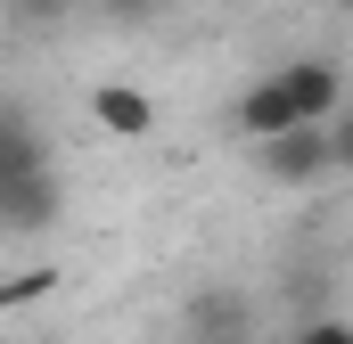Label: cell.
I'll return each instance as SVG.
<instances>
[{
  "instance_id": "6da1fadb",
  "label": "cell",
  "mask_w": 353,
  "mask_h": 344,
  "mask_svg": "<svg viewBox=\"0 0 353 344\" xmlns=\"http://www.w3.org/2000/svg\"><path fill=\"white\" fill-rule=\"evenodd\" d=\"M337 107H345V74L329 66V58H296V66H279L263 74L255 90H239V107H230V123L263 148V140H288V131H312V123H337Z\"/></svg>"
},
{
  "instance_id": "277c9868",
  "label": "cell",
  "mask_w": 353,
  "mask_h": 344,
  "mask_svg": "<svg viewBox=\"0 0 353 344\" xmlns=\"http://www.w3.org/2000/svg\"><path fill=\"white\" fill-rule=\"evenodd\" d=\"M90 123L115 140H157V98L140 83H90Z\"/></svg>"
},
{
  "instance_id": "3957f363",
  "label": "cell",
  "mask_w": 353,
  "mask_h": 344,
  "mask_svg": "<svg viewBox=\"0 0 353 344\" xmlns=\"http://www.w3.org/2000/svg\"><path fill=\"white\" fill-rule=\"evenodd\" d=\"M58 213H66V180H58V164H25V172H8V180H0V230L41 238Z\"/></svg>"
},
{
  "instance_id": "9c48e42d",
  "label": "cell",
  "mask_w": 353,
  "mask_h": 344,
  "mask_svg": "<svg viewBox=\"0 0 353 344\" xmlns=\"http://www.w3.org/2000/svg\"><path fill=\"white\" fill-rule=\"evenodd\" d=\"M337 8H353V0H337Z\"/></svg>"
},
{
  "instance_id": "ba28073f",
  "label": "cell",
  "mask_w": 353,
  "mask_h": 344,
  "mask_svg": "<svg viewBox=\"0 0 353 344\" xmlns=\"http://www.w3.org/2000/svg\"><path fill=\"white\" fill-rule=\"evenodd\" d=\"M107 8H123V17H148V8H165V0H107Z\"/></svg>"
},
{
  "instance_id": "5b68a950",
  "label": "cell",
  "mask_w": 353,
  "mask_h": 344,
  "mask_svg": "<svg viewBox=\"0 0 353 344\" xmlns=\"http://www.w3.org/2000/svg\"><path fill=\"white\" fill-rule=\"evenodd\" d=\"M329 156H337V172H353V98L337 107V123H329Z\"/></svg>"
},
{
  "instance_id": "52a82bcc",
  "label": "cell",
  "mask_w": 353,
  "mask_h": 344,
  "mask_svg": "<svg viewBox=\"0 0 353 344\" xmlns=\"http://www.w3.org/2000/svg\"><path fill=\"white\" fill-rule=\"evenodd\" d=\"M296 344H353V320H304Z\"/></svg>"
},
{
  "instance_id": "8992f818",
  "label": "cell",
  "mask_w": 353,
  "mask_h": 344,
  "mask_svg": "<svg viewBox=\"0 0 353 344\" xmlns=\"http://www.w3.org/2000/svg\"><path fill=\"white\" fill-rule=\"evenodd\" d=\"M8 8H17L25 25H58V17H74L83 0H8Z\"/></svg>"
},
{
  "instance_id": "7a4b0ae2",
  "label": "cell",
  "mask_w": 353,
  "mask_h": 344,
  "mask_svg": "<svg viewBox=\"0 0 353 344\" xmlns=\"http://www.w3.org/2000/svg\"><path fill=\"white\" fill-rule=\"evenodd\" d=\"M255 172H263L271 189H321L337 156H329V123H312V131H288V140H263L255 148Z\"/></svg>"
}]
</instances>
